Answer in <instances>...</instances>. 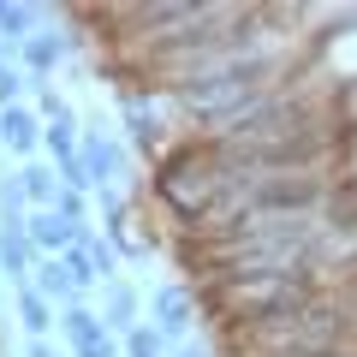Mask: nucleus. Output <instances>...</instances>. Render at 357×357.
Instances as JSON below:
<instances>
[{"instance_id": "nucleus-1", "label": "nucleus", "mask_w": 357, "mask_h": 357, "mask_svg": "<svg viewBox=\"0 0 357 357\" xmlns=\"http://www.w3.org/2000/svg\"><path fill=\"white\" fill-rule=\"evenodd\" d=\"M60 328H66V340H72V357H114V333H107V321L96 316V310L66 304Z\"/></svg>"}, {"instance_id": "nucleus-2", "label": "nucleus", "mask_w": 357, "mask_h": 357, "mask_svg": "<svg viewBox=\"0 0 357 357\" xmlns=\"http://www.w3.org/2000/svg\"><path fill=\"white\" fill-rule=\"evenodd\" d=\"M149 310H155V328H161L167 340H191V328H197V298L185 292V286H155Z\"/></svg>"}, {"instance_id": "nucleus-3", "label": "nucleus", "mask_w": 357, "mask_h": 357, "mask_svg": "<svg viewBox=\"0 0 357 357\" xmlns=\"http://www.w3.org/2000/svg\"><path fill=\"white\" fill-rule=\"evenodd\" d=\"M72 48H77V36H66V30H36V36L18 48V60H24V72L48 77V72H60V66L72 60Z\"/></svg>"}, {"instance_id": "nucleus-4", "label": "nucleus", "mask_w": 357, "mask_h": 357, "mask_svg": "<svg viewBox=\"0 0 357 357\" xmlns=\"http://www.w3.org/2000/svg\"><path fill=\"white\" fill-rule=\"evenodd\" d=\"M42 250L30 244V227H0V274L13 286H30V274H36Z\"/></svg>"}, {"instance_id": "nucleus-5", "label": "nucleus", "mask_w": 357, "mask_h": 357, "mask_svg": "<svg viewBox=\"0 0 357 357\" xmlns=\"http://www.w3.org/2000/svg\"><path fill=\"white\" fill-rule=\"evenodd\" d=\"M42 131H48V126H42V119L30 114L24 102H18V107H6V114H0V149H13V155H30V149L42 143Z\"/></svg>"}, {"instance_id": "nucleus-6", "label": "nucleus", "mask_w": 357, "mask_h": 357, "mask_svg": "<svg viewBox=\"0 0 357 357\" xmlns=\"http://www.w3.org/2000/svg\"><path fill=\"white\" fill-rule=\"evenodd\" d=\"M102 321H107V333H131L137 328V292H131L126 280L102 286Z\"/></svg>"}, {"instance_id": "nucleus-7", "label": "nucleus", "mask_w": 357, "mask_h": 357, "mask_svg": "<svg viewBox=\"0 0 357 357\" xmlns=\"http://www.w3.org/2000/svg\"><path fill=\"white\" fill-rule=\"evenodd\" d=\"M30 286H36L48 304H60V310H66V304H77V280L66 274L60 256H42V262H36V280H30Z\"/></svg>"}, {"instance_id": "nucleus-8", "label": "nucleus", "mask_w": 357, "mask_h": 357, "mask_svg": "<svg viewBox=\"0 0 357 357\" xmlns=\"http://www.w3.org/2000/svg\"><path fill=\"white\" fill-rule=\"evenodd\" d=\"M42 143H48V155H54L60 167H72L77 155H84V143H77V119H72V114H66V119H54V126L42 131Z\"/></svg>"}, {"instance_id": "nucleus-9", "label": "nucleus", "mask_w": 357, "mask_h": 357, "mask_svg": "<svg viewBox=\"0 0 357 357\" xmlns=\"http://www.w3.org/2000/svg\"><path fill=\"white\" fill-rule=\"evenodd\" d=\"M18 185H24V203H36V208H54V203H60V178H54L48 167H36V161L18 173Z\"/></svg>"}, {"instance_id": "nucleus-10", "label": "nucleus", "mask_w": 357, "mask_h": 357, "mask_svg": "<svg viewBox=\"0 0 357 357\" xmlns=\"http://www.w3.org/2000/svg\"><path fill=\"white\" fill-rule=\"evenodd\" d=\"M18 316H24V328L36 333V340H42V333L54 328V304H48L42 292H36V286H18Z\"/></svg>"}, {"instance_id": "nucleus-11", "label": "nucleus", "mask_w": 357, "mask_h": 357, "mask_svg": "<svg viewBox=\"0 0 357 357\" xmlns=\"http://www.w3.org/2000/svg\"><path fill=\"white\" fill-rule=\"evenodd\" d=\"M167 351V333L155 328V321H137V328L126 333V357H161Z\"/></svg>"}, {"instance_id": "nucleus-12", "label": "nucleus", "mask_w": 357, "mask_h": 357, "mask_svg": "<svg viewBox=\"0 0 357 357\" xmlns=\"http://www.w3.org/2000/svg\"><path fill=\"white\" fill-rule=\"evenodd\" d=\"M18 96H24V72L0 60V114H6V107H18Z\"/></svg>"}, {"instance_id": "nucleus-13", "label": "nucleus", "mask_w": 357, "mask_h": 357, "mask_svg": "<svg viewBox=\"0 0 357 357\" xmlns=\"http://www.w3.org/2000/svg\"><path fill=\"white\" fill-rule=\"evenodd\" d=\"M54 215H66L72 227H84V191H66V185H60V203H54Z\"/></svg>"}, {"instance_id": "nucleus-14", "label": "nucleus", "mask_w": 357, "mask_h": 357, "mask_svg": "<svg viewBox=\"0 0 357 357\" xmlns=\"http://www.w3.org/2000/svg\"><path fill=\"white\" fill-rule=\"evenodd\" d=\"M178 357H208V345H197V340H185V345H178Z\"/></svg>"}]
</instances>
